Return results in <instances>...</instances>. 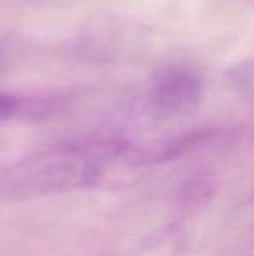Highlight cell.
I'll return each instance as SVG.
<instances>
[{
  "label": "cell",
  "instance_id": "obj_1",
  "mask_svg": "<svg viewBox=\"0 0 254 256\" xmlns=\"http://www.w3.org/2000/svg\"><path fill=\"white\" fill-rule=\"evenodd\" d=\"M204 93L199 72L186 63L160 68L150 86V102L163 117H183L198 110Z\"/></svg>",
  "mask_w": 254,
  "mask_h": 256
},
{
  "label": "cell",
  "instance_id": "obj_2",
  "mask_svg": "<svg viewBox=\"0 0 254 256\" xmlns=\"http://www.w3.org/2000/svg\"><path fill=\"white\" fill-rule=\"evenodd\" d=\"M60 106V98H21L0 93V120L40 118L52 114Z\"/></svg>",
  "mask_w": 254,
  "mask_h": 256
}]
</instances>
